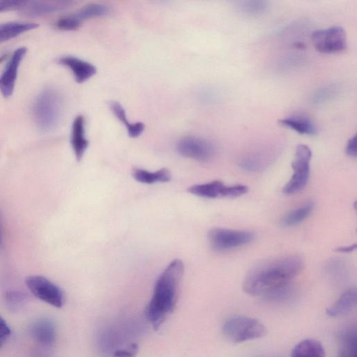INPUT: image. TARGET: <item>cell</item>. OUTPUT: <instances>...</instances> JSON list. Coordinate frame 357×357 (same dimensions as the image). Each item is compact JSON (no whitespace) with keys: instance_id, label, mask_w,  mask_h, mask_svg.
<instances>
[{"instance_id":"cell-1","label":"cell","mask_w":357,"mask_h":357,"mask_svg":"<svg viewBox=\"0 0 357 357\" xmlns=\"http://www.w3.org/2000/svg\"><path fill=\"white\" fill-rule=\"evenodd\" d=\"M304 265L296 255L282 256L261 261L254 266L245 275L243 290L254 296H273L290 285Z\"/></svg>"},{"instance_id":"cell-2","label":"cell","mask_w":357,"mask_h":357,"mask_svg":"<svg viewBox=\"0 0 357 357\" xmlns=\"http://www.w3.org/2000/svg\"><path fill=\"white\" fill-rule=\"evenodd\" d=\"M184 271L181 260L174 259L158 277L145 314L153 327L158 329L175 308L180 282Z\"/></svg>"},{"instance_id":"cell-3","label":"cell","mask_w":357,"mask_h":357,"mask_svg":"<svg viewBox=\"0 0 357 357\" xmlns=\"http://www.w3.org/2000/svg\"><path fill=\"white\" fill-rule=\"evenodd\" d=\"M62 111L61 96L53 88L44 89L36 99L33 107L35 122L43 132H50L57 126Z\"/></svg>"},{"instance_id":"cell-4","label":"cell","mask_w":357,"mask_h":357,"mask_svg":"<svg viewBox=\"0 0 357 357\" xmlns=\"http://www.w3.org/2000/svg\"><path fill=\"white\" fill-rule=\"evenodd\" d=\"M222 332L231 342L241 343L263 337L266 333V328L256 319L236 315L225 321Z\"/></svg>"},{"instance_id":"cell-5","label":"cell","mask_w":357,"mask_h":357,"mask_svg":"<svg viewBox=\"0 0 357 357\" xmlns=\"http://www.w3.org/2000/svg\"><path fill=\"white\" fill-rule=\"evenodd\" d=\"M312 155V151L308 146L300 144L296 146L291 163L293 174L283 188L282 191L284 194L292 195L305 187L310 177Z\"/></svg>"},{"instance_id":"cell-6","label":"cell","mask_w":357,"mask_h":357,"mask_svg":"<svg viewBox=\"0 0 357 357\" xmlns=\"http://www.w3.org/2000/svg\"><path fill=\"white\" fill-rule=\"evenodd\" d=\"M250 231L226 228H213L208 233L211 248L216 251H225L248 244L255 238Z\"/></svg>"},{"instance_id":"cell-7","label":"cell","mask_w":357,"mask_h":357,"mask_svg":"<svg viewBox=\"0 0 357 357\" xmlns=\"http://www.w3.org/2000/svg\"><path fill=\"white\" fill-rule=\"evenodd\" d=\"M25 283L37 298L56 307L63 305L64 296L62 290L45 277L31 275L26 278Z\"/></svg>"},{"instance_id":"cell-8","label":"cell","mask_w":357,"mask_h":357,"mask_svg":"<svg viewBox=\"0 0 357 357\" xmlns=\"http://www.w3.org/2000/svg\"><path fill=\"white\" fill-rule=\"evenodd\" d=\"M188 191L192 195L204 198H235L246 194L248 188L242 184L228 185L220 181H213L192 185L188 188Z\"/></svg>"},{"instance_id":"cell-9","label":"cell","mask_w":357,"mask_h":357,"mask_svg":"<svg viewBox=\"0 0 357 357\" xmlns=\"http://www.w3.org/2000/svg\"><path fill=\"white\" fill-rule=\"evenodd\" d=\"M312 42L316 50L319 52H340L347 47V34L341 26L317 30L312 35Z\"/></svg>"},{"instance_id":"cell-10","label":"cell","mask_w":357,"mask_h":357,"mask_svg":"<svg viewBox=\"0 0 357 357\" xmlns=\"http://www.w3.org/2000/svg\"><path fill=\"white\" fill-rule=\"evenodd\" d=\"M176 150L181 155L202 162H208L215 153L214 146L210 142L193 136L179 139Z\"/></svg>"},{"instance_id":"cell-11","label":"cell","mask_w":357,"mask_h":357,"mask_svg":"<svg viewBox=\"0 0 357 357\" xmlns=\"http://www.w3.org/2000/svg\"><path fill=\"white\" fill-rule=\"evenodd\" d=\"M26 51L24 47L15 50L0 75V91L5 98L11 96L13 93L19 66Z\"/></svg>"},{"instance_id":"cell-12","label":"cell","mask_w":357,"mask_h":357,"mask_svg":"<svg viewBox=\"0 0 357 357\" xmlns=\"http://www.w3.org/2000/svg\"><path fill=\"white\" fill-rule=\"evenodd\" d=\"M57 62L69 68L79 84L85 82L97 72L92 63L70 55L61 56Z\"/></svg>"},{"instance_id":"cell-13","label":"cell","mask_w":357,"mask_h":357,"mask_svg":"<svg viewBox=\"0 0 357 357\" xmlns=\"http://www.w3.org/2000/svg\"><path fill=\"white\" fill-rule=\"evenodd\" d=\"M72 2L68 1H26L21 8L22 15L26 17H38L65 10L70 6Z\"/></svg>"},{"instance_id":"cell-14","label":"cell","mask_w":357,"mask_h":357,"mask_svg":"<svg viewBox=\"0 0 357 357\" xmlns=\"http://www.w3.org/2000/svg\"><path fill=\"white\" fill-rule=\"evenodd\" d=\"M31 337L45 347L52 346L56 340V326L47 318H40L35 321L30 327Z\"/></svg>"},{"instance_id":"cell-15","label":"cell","mask_w":357,"mask_h":357,"mask_svg":"<svg viewBox=\"0 0 357 357\" xmlns=\"http://www.w3.org/2000/svg\"><path fill=\"white\" fill-rule=\"evenodd\" d=\"M70 143L77 160H81L89 146V140L85 136V119L81 114L73 122Z\"/></svg>"},{"instance_id":"cell-16","label":"cell","mask_w":357,"mask_h":357,"mask_svg":"<svg viewBox=\"0 0 357 357\" xmlns=\"http://www.w3.org/2000/svg\"><path fill=\"white\" fill-rule=\"evenodd\" d=\"M357 303V291L355 288L349 289L343 292L341 296L326 310L328 317H336L345 314L351 310Z\"/></svg>"},{"instance_id":"cell-17","label":"cell","mask_w":357,"mask_h":357,"mask_svg":"<svg viewBox=\"0 0 357 357\" xmlns=\"http://www.w3.org/2000/svg\"><path fill=\"white\" fill-rule=\"evenodd\" d=\"M279 123L291 128L299 134L314 135L317 133L318 128L308 116L303 114L291 116L278 121Z\"/></svg>"},{"instance_id":"cell-18","label":"cell","mask_w":357,"mask_h":357,"mask_svg":"<svg viewBox=\"0 0 357 357\" xmlns=\"http://www.w3.org/2000/svg\"><path fill=\"white\" fill-rule=\"evenodd\" d=\"M273 158L272 153L261 151L244 155L240 159L238 165L245 171L256 172L266 168Z\"/></svg>"},{"instance_id":"cell-19","label":"cell","mask_w":357,"mask_h":357,"mask_svg":"<svg viewBox=\"0 0 357 357\" xmlns=\"http://www.w3.org/2000/svg\"><path fill=\"white\" fill-rule=\"evenodd\" d=\"M324 349L319 341L307 338L297 343L291 350V357H324Z\"/></svg>"},{"instance_id":"cell-20","label":"cell","mask_w":357,"mask_h":357,"mask_svg":"<svg viewBox=\"0 0 357 357\" xmlns=\"http://www.w3.org/2000/svg\"><path fill=\"white\" fill-rule=\"evenodd\" d=\"M39 25L33 22H8L0 24V43L35 29Z\"/></svg>"},{"instance_id":"cell-21","label":"cell","mask_w":357,"mask_h":357,"mask_svg":"<svg viewBox=\"0 0 357 357\" xmlns=\"http://www.w3.org/2000/svg\"><path fill=\"white\" fill-rule=\"evenodd\" d=\"M132 174L137 181L145 184L165 183L171 180V173L167 168H162L154 172L144 169L134 168Z\"/></svg>"},{"instance_id":"cell-22","label":"cell","mask_w":357,"mask_h":357,"mask_svg":"<svg viewBox=\"0 0 357 357\" xmlns=\"http://www.w3.org/2000/svg\"><path fill=\"white\" fill-rule=\"evenodd\" d=\"M109 106L112 113L125 125L130 137L136 138L142 134L145 128L144 123L141 121L130 123L127 119L126 111L121 103L117 101H111Z\"/></svg>"},{"instance_id":"cell-23","label":"cell","mask_w":357,"mask_h":357,"mask_svg":"<svg viewBox=\"0 0 357 357\" xmlns=\"http://www.w3.org/2000/svg\"><path fill=\"white\" fill-rule=\"evenodd\" d=\"M313 207L312 202H307L302 206L289 211L280 219V225L283 227H289L300 224L310 215Z\"/></svg>"},{"instance_id":"cell-24","label":"cell","mask_w":357,"mask_h":357,"mask_svg":"<svg viewBox=\"0 0 357 357\" xmlns=\"http://www.w3.org/2000/svg\"><path fill=\"white\" fill-rule=\"evenodd\" d=\"M268 1L264 0H245L239 1L236 4L237 10L248 16L261 15L268 9Z\"/></svg>"},{"instance_id":"cell-25","label":"cell","mask_w":357,"mask_h":357,"mask_svg":"<svg viewBox=\"0 0 357 357\" xmlns=\"http://www.w3.org/2000/svg\"><path fill=\"white\" fill-rule=\"evenodd\" d=\"M109 13V8L104 4L91 3L81 8L75 15L81 22L84 20L105 16Z\"/></svg>"},{"instance_id":"cell-26","label":"cell","mask_w":357,"mask_h":357,"mask_svg":"<svg viewBox=\"0 0 357 357\" xmlns=\"http://www.w3.org/2000/svg\"><path fill=\"white\" fill-rule=\"evenodd\" d=\"M4 300L6 306L12 311H17L27 302V295L18 290H9L5 293Z\"/></svg>"},{"instance_id":"cell-27","label":"cell","mask_w":357,"mask_h":357,"mask_svg":"<svg viewBox=\"0 0 357 357\" xmlns=\"http://www.w3.org/2000/svg\"><path fill=\"white\" fill-rule=\"evenodd\" d=\"M81 25V21L77 19L75 14L61 17L56 22V26L60 30L74 31Z\"/></svg>"},{"instance_id":"cell-28","label":"cell","mask_w":357,"mask_h":357,"mask_svg":"<svg viewBox=\"0 0 357 357\" xmlns=\"http://www.w3.org/2000/svg\"><path fill=\"white\" fill-rule=\"evenodd\" d=\"M335 86H328L320 89L313 96V101L316 102H322L333 97L336 91Z\"/></svg>"},{"instance_id":"cell-29","label":"cell","mask_w":357,"mask_h":357,"mask_svg":"<svg viewBox=\"0 0 357 357\" xmlns=\"http://www.w3.org/2000/svg\"><path fill=\"white\" fill-rule=\"evenodd\" d=\"M27 1L3 0L0 1V13L11 10H20Z\"/></svg>"},{"instance_id":"cell-30","label":"cell","mask_w":357,"mask_h":357,"mask_svg":"<svg viewBox=\"0 0 357 357\" xmlns=\"http://www.w3.org/2000/svg\"><path fill=\"white\" fill-rule=\"evenodd\" d=\"M138 345L135 343H132L126 348L114 351L112 357H135L138 352Z\"/></svg>"},{"instance_id":"cell-31","label":"cell","mask_w":357,"mask_h":357,"mask_svg":"<svg viewBox=\"0 0 357 357\" xmlns=\"http://www.w3.org/2000/svg\"><path fill=\"white\" fill-rule=\"evenodd\" d=\"M10 329L6 321L0 316V348L9 337Z\"/></svg>"},{"instance_id":"cell-32","label":"cell","mask_w":357,"mask_h":357,"mask_svg":"<svg viewBox=\"0 0 357 357\" xmlns=\"http://www.w3.org/2000/svg\"><path fill=\"white\" fill-rule=\"evenodd\" d=\"M356 136L354 135L348 141L346 146V153L348 155L352 158H356L357 155V146H356Z\"/></svg>"},{"instance_id":"cell-33","label":"cell","mask_w":357,"mask_h":357,"mask_svg":"<svg viewBox=\"0 0 357 357\" xmlns=\"http://www.w3.org/2000/svg\"><path fill=\"white\" fill-rule=\"evenodd\" d=\"M356 248V244L354 243L353 245L342 246L336 248L335 251L343 253H348L354 251Z\"/></svg>"},{"instance_id":"cell-34","label":"cell","mask_w":357,"mask_h":357,"mask_svg":"<svg viewBox=\"0 0 357 357\" xmlns=\"http://www.w3.org/2000/svg\"><path fill=\"white\" fill-rule=\"evenodd\" d=\"M1 243V229H0V245Z\"/></svg>"}]
</instances>
